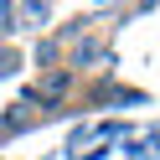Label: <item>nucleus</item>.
<instances>
[{"label": "nucleus", "mask_w": 160, "mask_h": 160, "mask_svg": "<svg viewBox=\"0 0 160 160\" xmlns=\"http://www.w3.org/2000/svg\"><path fill=\"white\" fill-rule=\"evenodd\" d=\"M98 57H103V31H83L72 47V67H93Z\"/></svg>", "instance_id": "nucleus-1"}, {"label": "nucleus", "mask_w": 160, "mask_h": 160, "mask_svg": "<svg viewBox=\"0 0 160 160\" xmlns=\"http://www.w3.org/2000/svg\"><path fill=\"white\" fill-rule=\"evenodd\" d=\"M47 11H52V0H26V11H21V26H36V21H47Z\"/></svg>", "instance_id": "nucleus-2"}]
</instances>
